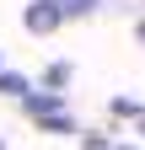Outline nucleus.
<instances>
[{
  "label": "nucleus",
  "instance_id": "obj_1",
  "mask_svg": "<svg viewBox=\"0 0 145 150\" xmlns=\"http://www.w3.org/2000/svg\"><path fill=\"white\" fill-rule=\"evenodd\" d=\"M59 22H65L59 0H32V6H27V32H54Z\"/></svg>",
  "mask_w": 145,
  "mask_h": 150
},
{
  "label": "nucleus",
  "instance_id": "obj_2",
  "mask_svg": "<svg viewBox=\"0 0 145 150\" xmlns=\"http://www.w3.org/2000/svg\"><path fill=\"white\" fill-rule=\"evenodd\" d=\"M97 6H102V0H59L65 22H70V16H86V11H97Z\"/></svg>",
  "mask_w": 145,
  "mask_h": 150
},
{
  "label": "nucleus",
  "instance_id": "obj_3",
  "mask_svg": "<svg viewBox=\"0 0 145 150\" xmlns=\"http://www.w3.org/2000/svg\"><path fill=\"white\" fill-rule=\"evenodd\" d=\"M0 91H11V97L27 102V81H22V75H6V70H0Z\"/></svg>",
  "mask_w": 145,
  "mask_h": 150
},
{
  "label": "nucleus",
  "instance_id": "obj_4",
  "mask_svg": "<svg viewBox=\"0 0 145 150\" xmlns=\"http://www.w3.org/2000/svg\"><path fill=\"white\" fill-rule=\"evenodd\" d=\"M113 112H118V118H140V112H145V107H140L134 97H113Z\"/></svg>",
  "mask_w": 145,
  "mask_h": 150
},
{
  "label": "nucleus",
  "instance_id": "obj_5",
  "mask_svg": "<svg viewBox=\"0 0 145 150\" xmlns=\"http://www.w3.org/2000/svg\"><path fill=\"white\" fill-rule=\"evenodd\" d=\"M43 81H48V86H65V81H70V64H48Z\"/></svg>",
  "mask_w": 145,
  "mask_h": 150
}]
</instances>
